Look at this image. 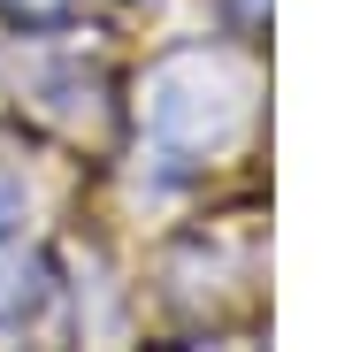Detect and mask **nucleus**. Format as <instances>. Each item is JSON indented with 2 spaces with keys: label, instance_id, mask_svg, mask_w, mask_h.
Returning <instances> with one entry per match:
<instances>
[{
  "label": "nucleus",
  "instance_id": "obj_3",
  "mask_svg": "<svg viewBox=\"0 0 360 352\" xmlns=\"http://www.w3.org/2000/svg\"><path fill=\"white\" fill-rule=\"evenodd\" d=\"M0 8H8V15H23V23H39V15H62L70 0H0Z\"/></svg>",
  "mask_w": 360,
  "mask_h": 352
},
{
  "label": "nucleus",
  "instance_id": "obj_4",
  "mask_svg": "<svg viewBox=\"0 0 360 352\" xmlns=\"http://www.w3.org/2000/svg\"><path fill=\"white\" fill-rule=\"evenodd\" d=\"M8 222H23V184H15V176H0V230H8Z\"/></svg>",
  "mask_w": 360,
  "mask_h": 352
},
{
  "label": "nucleus",
  "instance_id": "obj_2",
  "mask_svg": "<svg viewBox=\"0 0 360 352\" xmlns=\"http://www.w3.org/2000/svg\"><path fill=\"white\" fill-rule=\"evenodd\" d=\"M31 306H39V268L15 261V253H0V330H15Z\"/></svg>",
  "mask_w": 360,
  "mask_h": 352
},
{
  "label": "nucleus",
  "instance_id": "obj_1",
  "mask_svg": "<svg viewBox=\"0 0 360 352\" xmlns=\"http://www.w3.org/2000/svg\"><path fill=\"white\" fill-rule=\"evenodd\" d=\"M253 123V70L222 46H176L146 77V131L176 161L230 153Z\"/></svg>",
  "mask_w": 360,
  "mask_h": 352
}]
</instances>
